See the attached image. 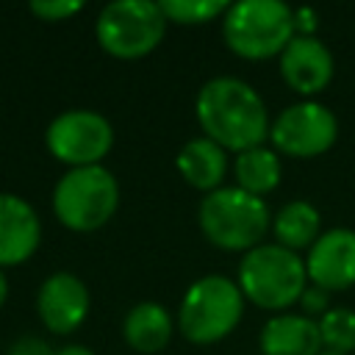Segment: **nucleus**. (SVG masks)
Masks as SVG:
<instances>
[{
  "label": "nucleus",
  "mask_w": 355,
  "mask_h": 355,
  "mask_svg": "<svg viewBox=\"0 0 355 355\" xmlns=\"http://www.w3.org/2000/svg\"><path fill=\"white\" fill-rule=\"evenodd\" d=\"M6 300H8V280H6V272L0 269V308H3Z\"/></svg>",
  "instance_id": "nucleus-26"
},
{
  "label": "nucleus",
  "mask_w": 355,
  "mask_h": 355,
  "mask_svg": "<svg viewBox=\"0 0 355 355\" xmlns=\"http://www.w3.org/2000/svg\"><path fill=\"white\" fill-rule=\"evenodd\" d=\"M122 336L136 352L153 355V352H158V349H164L169 344V338H172V316L158 302H139L125 313Z\"/></svg>",
  "instance_id": "nucleus-16"
},
{
  "label": "nucleus",
  "mask_w": 355,
  "mask_h": 355,
  "mask_svg": "<svg viewBox=\"0 0 355 355\" xmlns=\"http://www.w3.org/2000/svg\"><path fill=\"white\" fill-rule=\"evenodd\" d=\"M28 8H31V14H36L44 22H61L72 14H78L83 8V3L80 0H33Z\"/></svg>",
  "instance_id": "nucleus-21"
},
{
  "label": "nucleus",
  "mask_w": 355,
  "mask_h": 355,
  "mask_svg": "<svg viewBox=\"0 0 355 355\" xmlns=\"http://www.w3.org/2000/svg\"><path fill=\"white\" fill-rule=\"evenodd\" d=\"M327 300H330V291H324V288H319V286H308L305 291H302V297H300V305H302V311H305V316H324L330 308H327Z\"/></svg>",
  "instance_id": "nucleus-22"
},
{
  "label": "nucleus",
  "mask_w": 355,
  "mask_h": 355,
  "mask_svg": "<svg viewBox=\"0 0 355 355\" xmlns=\"http://www.w3.org/2000/svg\"><path fill=\"white\" fill-rule=\"evenodd\" d=\"M319 230H322V216H319L316 205H311L308 200H291L272 216L275 244H280L291 252L311 250L313 241L322 236Z\"/></svg>",
  "instance_id": "nucleus-17"
},
{
  "label": "nucleus",
  "mask_w": 355,
  "mask_h": 355,
  "mask_svg": "<svg viewBox=\"0 0 355 355\" xmlns=\"http://www.w3.org/2000/svg\"><path fill=\"white\" fill-rule=\"evenodd\" d=\"M44 141H47L50 155L58 158L61 164H69V169L94 166L108 155L114 144V130L108 119L100 116L97 111L72 108V111L58 114L47 125Z\"/></svg>",
  "instance_id": "nucleus-8"
},
{
  "label": "nucleus",
  "mask_w": 355,
  "mask_h": 355,
  "mask_svg": "<svg viewBox=\"0 0 355 355\" xmlns=\"http://www.w3.org/2000/svg\"><path fill=\"white\" fill-rule=\"evenodd\" d=\"M178 169L183 180L200 191H216L222 178L227 175V150H222L216 141L200 136L180 147L178 153Z\"/></svg>",
  "instance_id": "nucleus-15"
},
{
  "label": "nucleus",
  "mask_w": 355,
  "mask_h": 355,
  "mask_svg": "<svg viewBox=\"0 0 355 355\" xmlns=\"http://www.w3.org/2000/svg\"><path fill=\"white\" fill-rule=\"evenodd\" d=\"M230 3L225 0H161V11L166 22L178 25H202L211 22L214 17H225Z\"/></svg>",
  "instance_id": "nucleus-20"
},
{
  "label": "nucleus",
  "mask_w": 355,
  "mask_h": 355,
  "mask_svg": "<svg viewBox=\"0 0 355 355\" xmlns=\"http://www.w3.org/2000/svg\"><path fill=\"white\" fill-rule=\"evenodd\" d=\"M42 239V222L28 200L0 191V269L28 261Z\"/></svg>",
  "instance_id": "nucleus-13"
},
{
  "label": "nucleus",
  "mask_w": 355,
  "mask_h": 355,
  "mask_svg": "<svg viewBox=\"0 0 355 355\" xmlns=\"http://www.w3.org/2000/svg\"><path fill=\"white\" fill-rule=\"evenodd\" d=\"M244 311V294L239 283L225 275H205L189 286L180 300L178 327L194 344L222 341L239 324Z\"/></svg>",
  "instance_id": "nucleus-6"
},
{
  "label": "nucleus",
  "mask_w": 355,
  "mask_h": 355,
  "mask_svg": "<svg viewBox=\"0 0 355 355\" xmlns=\"http://www.w3.org/2000/svg\"><path fill=\"white\" fill-rule=\"evenodd\" d=\"M272 225L266 202L239 186H219L200 202V227L205 239L227 252H250Z\"/></svg>",
  "instance_id": "nucleus-2"
},
{
  "label": "nucleus",
  "mask_w": 355,
  "mask_h": 355,
  "mask_svg": "<svg viewBox=\"0 0 355 355\" xmlns=\"http://www.w3.org/2000/svg\"><path fill=\"white\" fill-rule=\"evenodd\" d=\"M233 175H236L239 189H244L255 197H263V194L275 191L280 183V158L269 147L244 150L233 161Z\"/></svg>",
  "instance_id": "nucleus-18"
},
{
  "label": "nucleus",
  "mask_w": 355,
  "mask_h": 355,
  "mask_svg": "<svg viewBox=\"0 0 355 355\" xmlns=\"http://www.w3.org/2000/svg\"><path fill=\"white\" fill-rule=\"evenodd\" d=\"M8 355H55L47 341L36 338V336H19L11 347H8Z\"/></svg>",
  "instance_id": "nucleus-23"
},
{
  "label": "nucleus",
  "mask_w": 355,
  "mask_h": 355,
  "mask_svg": "<svg viewBox=\"0 0 355 355\" xmlns=\"http://www.w3.org/2000/svg\"><path fill=\"white\" fill-rule=\"evenodd\" d=\"M319 355H338V352H327V349H324V352H319Z\"/></svg>",
  "instance_id": "nucleus-27"
},
{
  "label": "nucleus",
  "mask_w": 355,
  "mask_h": 355,
  "mask_svg": "<svg viewBox=\"0 0 355 355\" xmlns=\"http://www.w3.org/2000/svg\"><path fill=\"white\" fill-rule=\"evenodd\" d=\"M308 280L324 291H344L355 286V230H324L305 258Z\"/></svg>",
  "instance_id": "nucleus-10"
},
{
  "label": "nucleus",
  "mask_w": 355,
  "mask_h": 355,
  "mask_svg": "<svg viewBox=\"0 0 355 355\" xmlns=\"http://www.w3.org/2000/svg\"><path fill=\"white\" fill-rule=\"evenodd\" d=\"M319 322L322 347L327 352L349 355L355 349V311L352 308H330Z\"/></svg>",
  "instance_id": "nucleus-19"
},
{
  "label": "nucleus",
  "mask_w": 355,
  "mask_h": 355,
  "mask_svg": "<svg viewBox=\"0 0 355 355\" xmlns=\"http://www.w3.org/2000/svg\"><path fill=\"white\" fill-rule=\"evenodd\" d=\"M280 75L297 94H316L333 78V55L316 36H294L280 53Z\"/></svg>",
  "instance_id": "nucleus-12"
},
{
  "label": "nucleus",
  "mask_w": 355,
  "mask_h": 355,
  "mask_svg": "<svg viewBox=\"0 0 355 355\" xmlns=\"http://www.w3.org/2000/svg\"><path fill=\"white\" fill-rule=\"evenodd\" d=\"M258 347L263 355H319V322L305 313H277L261 327Z\"/></svg>",
  "instance_id": "nucleus-14"
},
{
  "label": "nucleus",
  "mask_w": 355,
  "mask_h": 355,
  "mask_svg": "<svg viewBox=\"0 0 355 355\" xmlns=\"http://www.w3.org/2000/svg\"><path fill=\"white\" fill-rule=\"evenodd\" d=\"M239 288L241 294L266 311H286L300 302L308 288V272L300 252H291L280 244H258L244 252L239 263Z\"/></svg>",
  "instance_id": "nucleus-3"
},
{
  "label": "nucleus",
  "mask_w": 355,
  "mask_h": 355,
  "mask_svg": "<svg viewBox=\"0 0 355 355\" xmlns=\"http://www.w3.org/2000/svg\"><path fill=\"white\" fill-rule=\"evenodd\" d=\"M338 136V119L336 114L316 103L302 100L288 105L277 114V119L269 128V139L277 147V153L291 158H313L333 147Z\"/></svg>",
  "instance_id": "nucleus-9"
},
{
  "label": "nucleus",
  "mask_w": 355,
  "mask_h": 355,
  "mask_svg": "<svg viewBox=\"0 0 355 355\" xmlns=\"http://www.w3.org/2000/svg\"><path fill=\"white\" fill-rule=\"evenodd\" d=\"M225 44L250 61L280 55L294 33V11L280 0H239L222 17Z\"/></svg>",
  "instance_id": "nucleus-4"
},
{
  "label": "nucleus",
  "mask_w": 355,
  "mask_h": 355,
  "mask_svg": "<svg viewBox=\"0 0 355 355\" xmlns=\"http://www.w3.org/2000/svg\"><path fill=\"white\" fill-rule=\"evenodd\" d=\"M116 205L119 183L103 164L75 166L53 189L55 219L75 233L100 230L116 214Z\"/></svg>",
  "instance_id": "nucleus-5"
},
{
  "label": "nucleus",
  "mask_w": 355,
  "mask_h": 355,
  "mask_svg": "<svg viewBox=\"0 0 355 355\" xmlns=\"http://www.w3.org/2000/svg\"><path fill=\"white\" fill-rule=\"evenodd\" d=\"M316 11L313 8H297L294 11V33L297 36H313L316 33Z\"/></svg>",
  "instance_id": "nucleus-24"
},
{
  "label": "nucleus",
  "mask_w": 355,
  "mask_h": 355,
  "mask_svg": "<svg viewBox=\"0 0 355 355\" xmlns=\"http://www.w3.org/2000/svg\"><path fill=\"white\" fill-rule=\"evenodd\" d=\"M55 355H94V352L89 347H83V344H67V347L55 349Z\"/></svg>",
  "instance_id": "nucleus-25"
},
{
  "label": "nucleus",
  "mask_w": 355,
  "mask_h": 355,
  "mask_svg": "<svg viewBox=\"0 0 355 355\" xmlns=\"http://www.w3.org/2000/svg\"><path fill=\"white\" fill-rule=\"evenodd\" d=\"M164 33L166 17L153 0H114L94 22L100 47L114 58H141L161 44Z\"/></svg>",
  "instance_id": "nucleus-7"
},
{
  "label": "nucleus",
  "mask_w": 355,
  "mask_h": 355,
  "mask_svg": "<svg viewBox=\"0 0 355 355\" xmlns=\"http://www.w3.org/2000/svg\"><path fill=\"white\" fill-rule=\"evenodd\" d=\"M36 311L50 333L67 336L83 324L89 313V291L72 272H55L42 283L36 294Z\"/></svg>",
  "instance_id": "nucleus-11"
},
{
  "label": "nucleus",
  "mask_w": 355,
  "mask_h": 355,
  "mask_svg": "<svg viewBox=\"0 0 355 355\" xmlns=\"http://www.w3.org/2000/svg\"><path fill=\"white\" fill-rule=\"evenodd\" d=\"M194 111L205 139L216 141L222 150H233L236 155L261 147L272 128L261 94L250 83L227 75L202 83Z\"/></svg>",
  "instance_id": "nucleus-1"
}]
</instances>
